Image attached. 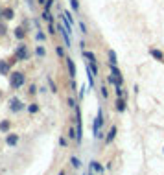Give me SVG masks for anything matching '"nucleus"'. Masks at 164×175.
<instances>
[{"instance_id":"obj_14","label":"nucleus","mask_w":164,"mask_h":175,"mask_svg":"<svg viewBox=\"0 0 164 175\" xmlns=\"http://www.w3.org/2000/svg\"><path fill=\"white\" fill-rule=\"evenodd\" d=\"M9 127H11V122H9V120L0 122V131H2V133H7V131H9Z\"/></svg>"},{"instance_id":"obj_29","label":"nucleus","mask_w":164,"mask_h":175,"mask_svg":"<svg viewBox=\"0 0 164 175\" xmlns=\"http://www.w3.org/2000/svg\"><path fill=\"white\" fill-rule=\"evenodd\" d=\"M28 111H30V112H37V111H39L37 103H32V105H30V109H28Z\"/></svg>"},{"instance_id":"obj_16","label":"nucleus","mask_w":164,"mask_h":175,"mask_svg":"<svg viewBox=\"0 0 164 175\" xmlns=\"http://www.w3.org/2000/svg\"><path fill=\"white\" fill-rule=\"evenodd\" d=\"M107 55H109V63H111V65H116V52H114V50H109Z\"/></svg>"},{"instance_id":"obj_20","label":"nucleus","mask_w":164,"mask_h":175,"mask_svg":"<svg viewBox=\"0 0 164 175\" xmlns=\"http://www.w3.org/2000/svg\"><path fill=\"white\" fill-rule=\"evenodd\" d=\"M42 18H44V20L48 22V24H50V22H54V20H52V15H50V11H48V9L42 11Z\"/></svg>"},{"instance_id":"obj_34","label":"nucleus","mask_w":164,"mask_h":175,"mask_svg":"<svg viewBox=\"0 0 164 175\" xmlns=\"http://www.w3.org/2000/svg\"><path fill=\"white\" fill-rule=\"evenodd\" d=\"M89 175H94V173H89Z\"/></svg>"},{"instance_id":"obj_11","label":"nucleus","mask_w":164,"mask_h":175,"mask_svg":"<svg viewBox=\"0 0 164 175\" xmlns=\"http://www.w3.org/2000/svg\"><path fill=\"white\" fill-rule=\"evenodd\" d=\"M0 74H2V76H7V74H9V65H7L6 61H0Z\"/></svg>"},{"instance_id":"obj_24","label":"nucleus","mask_w":164,"mask_h":175,"mask_svg":"<svg viewBox=\"0 0 164 175\" xmlns=\"http://www.w3.org/2000/svg\"><path fill=\"white\" fill-rule=\"evenodd\" d=\"M79 30H81V33H83V35H87V33H89V32H87V26H85V22H83V20L79 22Z\"/></svg>"},{"instance_id":"obj_25","label":"nucleus","mask_w":164,"mask_h":175,"mask_svg":"<svg viewBox=\"0 0 164 175\" xmlns=\"http://www.w3.org/2000/svg\"><path fill=\"white\" fill-rule=\"evenodd\" d=\"M56 53H57L59 57H65V50L61 48V46H56Z\"/></svg>"},{"instance_id":"obj_12","label":"nucleus","mask_w":164,"mask_h":175,"mask_svg":"<svg viewBox=\"0 0 164 175\" xmlns=\"http://www.w3.org/2000/svg\"><path fill=\"white\" fill-rule=\"evenodd\" d=\"M116 111H118V112H124V111H126V102H124V98H118V100H116Z\"/></svg>"},{"instance_id":"obj_35","label":"nucleus","mask_w":164,"mask_h":175,"mask_svg":"<svg viewBox=\"0 0 164 175\" xmlns=\"http://www.w3.org/2000/svg\"><path fill=\"white\" fill-rule=\"evenodd\" d=\"M85 175H87V173H85Z\"/></svg>"},{"instance_id":"obj_19","label":"nucleus","mask_w":164,"mask_h":175,"mask_svg":"<svg viewBox=\"0 0 164 175\" xmlns=\"http://www.w3.org/2000/svg\"><path fill=\"white\" fill-rule=\"evenodd\" d=\"M70 164H72L74 168H81V160H79L77 157H72V158H70Z\"/></svg>"},{"instance_id":"obj_17","label":"nucleus","mask_w":164,"mask_h":175,"mask_svg":"<svg viewBox=\"0 0 164 175\" xmlns=\"http://www.w3.org/2000/svg\"><path fill=\"white\" fill-rule=\"evenodd\" d=\"M15 37H17V39H20V41H22V39L26 37V32H24V28H17V30H15Z\"/></svg>"},{"instance_id":"obj_18","label":"nucleus","mask_w":164,"mask_h":175,"mask_svg":"<svg viewBox=\"0 0 164 175\" xmlns=\"http://www.w3.org/2000/svg\"><path fill=\"white\" fill-rule=\"evenodd\" d=\"M35 53H37V57H44V55H46L44 46H37V48H35Z\"/></svg>"},{"instance_id":"obj_7","label":"nucleus","mask_w":164,"mask_h":175,"mask_svg":"<svg viewBox=\"0 0 164 175\" xmlns=\"http://www.w3.org/2000/svg\"><path fill=\"white\" fill-rule=\"evenodd\" d=\"M66 65H68V72H70V77H76V65H74L72 57H66Z\"/></svg>"},{"instance_id":"obj_21","label":"nucleus","mask_w":164,"mask_h":175,"mask_svg":"<svg viewBox=\"0 0 164 175\" xmlns=\"http://www.w3.org/2000/svg\"><path fill=\"white\" fill-rule=\"evenodd\" d=\"M68 137L72 138V140H76V137H77V131L74 129V127H70V129H68Z\"/></svg>"},{"instance_id":"obj_32","label":"nucleus","mask_w":164,"mask_h":175,"mask_svg":"<svg viewBox=\"0 0 164 175\" xmlns=\"http://www.w3.org/2000/svg\"><path fill=\"white\" fill-rule=\"evenodd\" d=\"M28 4H30V7H33V0H28Z\"/></svg>"},{"instance_id":"obj_13","label":"nucleus","mask_w":164,"mask_h":175,"mask_svg":"<svg viewBox=\"0 0 164 175\" xmlns=\"http://www.w3.org/2000/svg\"><path fill=\"white\" fill-rule=\"evenodd\" d=\"M151 57H155V59H157V61H164V53L161 52V50H151Z\"/></svg>"},{"instance_id":"obj_30","label":"nucleus","mask_w":164,"mask_h":175,"mask_svg":"<svg viewBox=\"0 0 164 175\" xmlns=\"http://www.w3.org/2000/svg\"><path fill=\"white\" fill-rule=\"evenodd\" d=\"M101 96H103V98H107V96H109V92H107V88H105V87H101Z\"/></svg>"},{"instance_id":"obj_5","label":"nucleus","mask_w":164,"mask_h":175,"mask_svg":"<svg viewBox=\"0 0 164 175\" xmlns=\"http://www.w3.org/2000/svg\"><path fill=\"white\" fill-rule=\"evenodd\" d=\"M63 22H65L66 28L70 30V33H72V30H74V17H72L70 11H63Z\"/></svg>"},{"instance_id":"obj_8","label":"nucleus","mask_w":164,"mask_h":175,"mask_svg":"<svg viewBox=\"0 0 164 175\" xmlns=\"http://www.w3.org/2000/svg\"><path fill=\"white\" fill-rule=\"evenodd\" d=\"M0 17H4L6 20H11V18L15 17V13H13V9H11V7H6V9L0 11Z\"/></svg>"},{"instance_id":"obj_3","label":"nucleus","mask_w":164,"mask_h":175,"mask_svg":"<svg viewBox=\"0 0 164 175\" xmlns=\"http://www.w3.org/2000/svg\"><path fill=\"white\" fill-rule=\"evenodd\" d=\"M28 57H30V52H28V46L26 44H20L15 50V59L17 61H28Z\"/></svg>"},{"instance_id":"obj_10","label":"nucleus","mask_w":164,"mask_h":175,"mask_svg":"<svg viewBox=\"0 0 164 175\" xmlns=\"http://www.w3.org/2000/svg\"><path fill=\"white\" fill-rule=\"evenodd\" d=\"M114 137H116V125H112V127H111V131H109V135L105 137V142L111 144L112 140H114Z\"/></svg>"},{"instance_id":"obj_9","label":"nucleus","mask_w":164,"mask_h":175,"mask_svg":"<svg viewBox=\"0 0 164 175\" xmlns=\"http://www.w3.org/2000/svg\"><path fill=\"white\" fill-rule=\"evenodd\" d=\"M89 166H91V170H92V172H96V173H103V166H101L100 162L92 160V162H91V164H89Z\"/></svg>"},{"instance_id":"obj_6","label":"nucleus","mask_w":164,"mask_h":175,"mask_svg":"<svg viewBox=\"0 0 164 175\" xmlns=\"http://www.w3.org/2000/svg\"><path fill=\"white\" fill-rule=\"evenodd\" d=\"M9 109H11L13 112H19V111H22V109H24V103H22L19 98H11V100H9Z\"/></svg>"},{"instance_id":"obj_22","label":"nucleus","mask_w":164,"mask_h":175,"mask_svg":"<svg viewBox=\"0 0 164 175\" xmlns=\"http://www.w3.org/2000/svg\"><path fill=\"white\" fill-rule=\"evenodd\" d=\"M70 6H72L74 11H79V2L77 0H70Z\"/></svg>"},{"instance_id":"obj_1","label":"nucleus","mask_w":164,"mask_h":175,"mask_svg":"<svg viewBox=\"0 0 164 175\" xmlns=\"http://www.w3.org/2000/svg\"><path fill=\"white\" fill-rule=\"evenodd\" d=\"M24 81H26V76L22 72H13L11 77H9V83H11L13 88H20L22 85H24Z\"/></svg>"},{"instance_id":"obj_33","label":"nucleus","mask_w":164,"mask_h":175,"mask_svg":"<svg viewBox=\"0 0 164 175\" xmlns=\"http://www.w3.org/2000/svg\"><path fill=\"white\" fill-rule=\"evenodd\" d=\"M57 175H65V172H59V173H57Z\"/></svg>"},{"instance_id":"obj_31","label":"nucleus","mask_w":164,"mask_h":175,"mask_svg":"<svg viewBox=\"0 0 164 175\" xmlns=\"http://www.w3.org/2000/svg\"><path fill=\"white\" fill-rule=\"evenodd\" d=\"M68 105H70V107H76V102H74V100L70 98V100H68Z\"/></svg>"},{"instance_id":"obj_4","label":"nucleus","mask_w":164,"mask_h":175,"mask_svg":"<svg viewBox=\"0 0 164 175\" xmlns=\"http://www.w3.org/2000/svg\"><path fill=\"white\" fill-rule=\"evenodd\" d=\"M57 30H59V33L63 35V39H65V46L70 48V46H72V42H70V30L65 26V22H59V24H57Z\"/></svg>"},{"instance_id":"obj_26","label":"nucleus","mask_w":164,"mask_h":175,"mask_svg":"<svg viewBox=\"0 0 164 175\" xmlns=\"http://www.w3.org/2000/svg\"><path fill=\"white\" fill-rule=\"evenodd\" d=\"M48 83H50V88H52V92H57V87H56V83L52 81V77H48Z\"/></svg>"},{"instance_id":"obj_28","label":"nucleus","mask_w":164,"mask_h":175,"mask_svg":"<svg viewBox=\"0 0 164 175\" xmlns=\"http://www.w3.org/2000/svg\"><path fill=\"white\" fill-rule=\"evenodd\" d=\"M85 90H87V85H83V87L79 88V100H83V96H85Z\"/></svg>"},{"instance_id":"obj_23","label":"nucleus","mask_w":164,"mask_h":175,"mask_svg":"<svg viewBox=\"0 0 164 175\" xmlns=\"http://www.w3.org/2000/svg\"><path fill=\"white\" fill-rule=\"evenodd\" d=\"M35 39H37V41H44V39H46V35L42 33L41 30H39V32H37V35H35Z\"/></svg>"},{"instance_id":"obj_2","label":"nucleus","mask_w":164,"mask_h":175,"mask_svg":"<svg viewBox=\"0 0 164 175\" xmlns=\"http://www.w3.org/2000/svg\"><path fill=\"white\" fill-rule=\"evenodd\" d=\"M101 125H103V112H101V109H100V111H98V116L94 118V137L98 138V140L103 137V133H100V127H101Z\"/></svg>"},{"instance_id":"obj_15","label":"nucleus","mask_w":164,"mask_h":175,"mask_svg":"<svg viewBox=\"0 0 164 175\" xmlns=\"http://www.w3.org/2000/svg\"><path fill=\"white\" fill-rule=\"evenodd\" d=\"M6 142H7V146H15V144L19 142V137H17V135H7Z\"/></svg>"},{"instance_id":"obj_27","label":"nucleus","mask_w":164,"mask_h":175,"mask_svg":"<svg viewBox=\"0 0 164 175\" xmlns=\"http://www.w3.org/2000/svg\"><path fill=\"white\" fill-rule=\"evenodd\" d=\"M54 2H56V0H46V2H44V9H48L50 11V7H52V4Z\"/></svg>"}]
</instances>
